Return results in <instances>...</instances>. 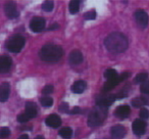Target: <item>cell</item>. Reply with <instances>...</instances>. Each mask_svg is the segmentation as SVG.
Instances as JSON below:
<instances>
[{
  "label": "cell",
  "mask_w": 149,
  "mask_h": 139,
  "mask_svg": "<svg viewBox=\"0 0 149 139\" xmlns=\"http://www.w3.org/2000/svg\"><path fill=\"white\" fill-rule=\"evenodd\" d=\"M104 44L111 53H122L128 48V39L122 33H111L105 38Z\"/></svg>",
  "instance_id": "6da1fadb"
},
{
  "label": "cell",
  "mask_w": 149,
  "mask_h": 139,
  "mask_svg": "<svg viewBox=\"0 0 149 139\" xmlns=\"http://www.w3.org/2000/svg\"><path fill=\"white\" fill-rule=\"evenodd\" d=\"M63 55V50L60 46L55 44H46L41 48L39 56L42 60L46 62H56Z\"/></svg>",
  "instance_id": "7a4b0ae2"
},
{
  "label": "cell",
  "mask_w": 149,
  "mask_h": 139,
  "mask_svg": "<svg viewBox=\"0 0 149 139\" xmlns=\"http://www.w3.org/2000/svg\"><path fill=\"white\" fill-rule=\"evenodd\" d=\"M107 108L97 106L91 112L88 118V125L90 127H96L101 125L107 117Z\"/></svg>",
  "instance_id": "3957f363"
},
{
  "label": "cell",
  "mask_w": 149,
  "mask_h": 139,
  "mask_svg": "<svg viewBox=\"0 0 149 139\" xmlns=\"http://www.w3.org/2000/svg\"><path fill=\"white\" fill-rule=\"evenodd\" d=\"M25 38L21 35H15L10 38L9 40H7L6 44H5V47L8 51L13 52V53H17L19 52L23 47L25 46Z\"/></svg>",
  "instance_id": "277c9868"
},
{
  "label": "cell",
  "mask_w": 149,
  "mask_h": 139,
  "mask_svg": "<svg viewBox=\"0 0 149 139\" xmlns=\"http://www.w3.org/2000/svg\"><path fill=\"white\" fill-rule=\"evenodd\" d=\"M129 77H130V73H129V72H126V73H123L122 75H120L116 78H114V79L109 80V81H107L105 84H104L103 91L107 92V91H109V90L113 89V88L116 87V86H118L120 82L125 81V80L128 79Z\"/></svg>",
  "instance_id": "5b68a950"
},
{
  "label": "cell",
  "mask_w": 149,
  "mask_h": 139,
  "mask_svg": "<svg viewBox=\"0 0 149 139\" xmlns=\"http://www.w3.org/2000/svg\"><path fill=\"white\" fill-rule=\"evenodd\" d=\"M135 20H136L139 27L142 28V29H144V28H146L148 26L149 17L146 11L142 10V9H139V10H137L135 13Z\"/></svg>",
  "instance_id": "8992f818"
},
{
  "label": "cell",
  "mask_w": 149,
  "mask_h": 139,
  "mask_svg": "<svg viewBox=\"0 0 149 139\" xmlns=\"http://www.w3.org/2000/svg\"><path fill=\"white\" fill-rule=\"evenodd\" d=\"M45 28V20L43 17H35L30 22V29L33 32H41Z\"/></svg>",
  "instance_id": "52a82bcc"
},
{
  "label": "cell",
  "mask_w": 149,
  "mask_h": 139,
  "mask_svg": "<svg viewBox=\"0 0 149 139\" xmlns=\"http://www.w3.org/2000/svg\"><path fill=\"white\" fill-rule=\"evenodd\" d=\"M116 95L114 94H107L105 96H102V97H99L97 100H96V104L97 106H101V108H107L109 105H111L112 103L116 100Z\"/></svg>",
  "instance_id": "ba28073f"
},
{
  "label": "cell",
  "mask_w": 149,
  "mask_h": 139,
  "mask_svg": "<svg viewBox=\"0 0 149 139\" xmlns=\"http://www.w3.org/2000/svg\"><path fill=\"white\" fill-rule=\"evenodd\" d=\"M4 11H5V15H6L7 17H9V19H17L19 15V13L17 8V5L13 2L6 3L4 6Z\"/></svg>",
  "instance_id": "9c48e42d"
},
{
  "label": "cell",
  "mask_w": 149,
  "mask_h": 139,
  "mask_svg": "<svg viewBox=\"0 0 149 139\" xmlns=\"http://www.w3.org/2000/svg\"><path fill=\"white\" fill-rule=\"evenodd\" d=\"M145 130H146V123L144 121L140 120V119H137V120L134 121V123H133V132L135 134L141 136L145 133Z\"/></svg>",
  "instance_id": "30bf717a"
},
{
  "label": "cell",
  "mask_w": 149,
  "mask_h": 139,
  "mask_svg": "<svg viewBox=\"0 0 149 139\" xmlns=\"http://www.w3.org/2000/svg\"><path fill=\"white\" fill-rule=\"evenodd\" d=\"M110 133H111V137L113 139H123L126 135V128L120 125H116V126L112 127Z\"/></svg>",
  "instance_id": "8fae6325"
},
{
  "label": "cell",
  "mask_w": 149,
  "mask_h": 139,
  "mask_svg": "<svg viewBox=\"0 0 149 139\" xmlns=\"http://www.w3.org/2000/svg\"><path fill=\"white\" fill-rule=\"evenodd\" d=\"M9 92H10V85L7 82H3L0 85V102H5L8 99Z\"/></svg>",
  "instance_id": "7c38bea8"
},
{
  "label": "cell",
  "mask_w": 149,
  "mask_h": 139,
  "mask_svg": "<svg viewBox=\"0 0 149 139\" xmlns=\"http://www.w3.org/2000/svg\"><path fill=\"white\" fill-rule=\"evenodd\" d=\"M45 123L48 127H51V128H58V127L61 125V119H60L57 115L52 114L46 118Z\"/></svg>",
  "instance_id": "4fadbf2b"
},
{
  "label": "cell",
  "mask_w": 149,
  "mask_h": 139,
  "mask_svg": "<svg viewBox=\"0 0 149 139\" xmlns=\"http://www.w3.org/2000/svg\"><path fill=\"white\" fill-rule=\"evenodd\" d=\"M11 59L8 56H0V73H6L11 68Z\"/></svg>",
  "instance_id": "5bb4252c"
},
{
  "label": "cell",
  "mask_w": 149,
  "mask_h": 139,
  "mask_svg": "<svg viewBox=\"0 0 149 139\" xmlns=\"http://www.w3.org/2000/svg\"><path fill=\"white\" fill-rule=\"evenodd\" d=\"M130 112H131V108H129V105H127V104H125V105H120L116 110V112H114V116L123 120V119H126L127 117L130 115Z\"/></svg>",
  "instance_id": "9a60e30c"
},
{
  "label": "cell",
  "mask_w": 149,
  "mask_h": 139,
  "mask_svg": "<svg viewBox=\"0 0 149 139\" xmlns=\"http://www.w3.org/2000/svg\"><path fill=\"white\" fill-rule=\"evenodd\" d=\"M68 60L72 64H79L83 61V54L79 50H72L68 56Z\"/></svg>",
  "instance_id": "2e32d148"
},
{
  "label": "cell",
  "mask_w": 149,
  "mask_h": 139,
  "mask_svg": "<svg viewBox=\"0 0 149 139\" xmlns=\"http://www.w3.org/2000/svg\"><path fill=\"white\" fill-rule=\"evenodd\" d=\"M86 87H87V84H86L85 81L83 80H79V81L74 82L72 86V91L76 94H81L85 91Z\"/></svg>",
  "instance_id": "e0dca14e"
},
{
  "label": "cell",
  "mask_w": 149,
  "mask_h": 139,
  "mask_svg": "<svg viewBox=\"0 0 149 139\" xmlns=\"http://www.w3.org/2000/svg\"><path fill=\"white\" fill-rule=\"evenodd\" d=\"M25 114L29 117V119H33L37 116V106L33 102H27L26 103Z\"/></svg>",
  "instance_id": "ac0fdd59"
},
{
  "label": "cell",
  "mask_w": 149,
  "mask_h": 139,
  "mask_svg": "<svg viewBox=\"0 0 149 139\" xmlns=\"http://www.w3.org/2000/svg\"><path fill=\"white\" fill-rule=\"evenodd\" d=\"M68 9H70V13L72 15H76V13H79L80 0H72V1H70V5H68Z\"/></svg>",
  "instance_id": "d6986e66"
},
{
  "label": "cell",
  "mask_w": 149,
  "mask_h": 139,
  "mask_svg": "<svg viewBox=\"0 0 149 139\" xmlns=\"http://www.w3.org/2000/svg\"><path fill=\"white\" fill-rule=\"evenodd\" d=\"M59 135L64 139H70L72 135V130L70 128H68V127H64V128L60 129Z\"/></svg>",
  "instance_id": "ffe728a7"
},
{
  "label": "cell",
  "mask_w": 149,
  "mask_h": 139,
  "mask_svg": "<svg viewBox=\"0 0 149 139\" xmlns=\"http://www.w3.org/2000/svg\"><path fill=\"white\" fill-rule=\"evenodd\" d=\"M118 76V72H116V70H113V68H108V70L105 71V73H104V77H105L108 81L114 79V78H116Z\"/></svg>",
  "instance_id": "44dd1931"
},
{
  "label": "cell",
  "mask_w": 149,
  "mask_h": 139,
  "mask_svg": "<svg viewBox=\"0 0 149 139\" xmlns=\"http://www.w3.org/2000/svg\"><path fill=\"white\" fill-rule=\"evenodd\" d=\"M148 79V74L147 73H141V74H138L135 78V83H144L145 81H147Z\"/></svg>",
  "instance_id": "7402d4cb"
},
{
  "label": "cell",
  "mask_w": 149,
  "mask_h": 139,
  "mask_svg": "<svg viewBox=\"0 0 149 139\" xmlns=\"http://www.w3.org/2000/svg\"><path fill=\"white\" fill-rule=\"evenodd\" d=\"M40 102L44 108H50L53 104V99L51 97H42L40 99Z\"/></svg>",
  "instance_id": "603a6c76"
},
{
  "label": "cell",
  "mask_w": 149,
  "mask_h": 139,
  "mask_svg": "<svg viewBox=\"0 0 149 139\" xmlns=\"http://www.w3.org/2000/svg\"><path fill=\"white\" fill-rule=\"evenodd\" d=\"M132 105L134 106V108H141V106L145 105L144 103V100H143L142 97H136L135 99L132 100Z\"/></svg>",
  "instance_id": "cb8c5ba5"
},
{
  "label": "cell",
  "mask_w": 149,
  "mask_h": 139,
  "mask_svg": "<svg viewBox=\"0 0 149 139\" xmlns=\"http://www.w3.org/2000/svg\"><path fill=\"white\" fill-rule=\"evenodd\" d=\"M53 2L52 1H45V2L42 4V9H43L44 11H51L52 9H53Z\"/></svg>",
  "instance_id": "d4e9b609"
},
{
  "label": "cell",
  "mask_w": 149,
  "mask_h": 139,
  "mask_svg": "<svg viewBox=\"0 0 149 139\" xmlns=\"http://www.w3.org/2000/svg\"><path fill=\"white\" fill-rule=\"evenodd\" d=\"M10 135V130H9L7 127H2L0 128V139L6 138Z\"/></svg>",
  "instance_id": "484cf974"
},
{
  "label": "cell",
  "mask_w": 149,
  "mask_h": 139,
  "mask_svg": "<svg viewBox=\"0 0 149 139\" xmlns=\"http://www.w3.org/2000/svg\"><path fill=\"white\" fill-rule=\"evenodd\" d=\"M84 17H85V20H87V21H90V20H95V17H96V11L95 10H90V11H88V13H85Z\"/></svg>",
  "instance_id": "4316f807"
},
{
  "label": "cell",
  "mask_w": 149,
  "mask_h": 139,
  "mask_svg": "<svg viewBox=\"0 0 149 139\" xmlns=\"http://www.w3.org/2000/svg\"><path fill=\"white\" fill-rule=\"evenodd\" d=\"M141 91H142V93L148 95L149 94V81H145L144 83H142V85H141Z\"/></svg>",
  "instance_id": "83f0119b"
},
{
  "label": "cell",
  "mask_w": 149,
  "mask_h": 139,
  "mask_svg": "<svg viewBox=\"0 0 149 139\" xmlns=\"http://www.w3.org/2000/svg\"><path fill=\"white\" fill-rule=\"evenodd\" d=\"M141 119H149V110L147 108H142L139 112Z\"/></svg>",
  "instance_id": "f1b7e54d"
},
{
  "label": "cell",
  "mask_w": 149,
  "mask_h": 139,
  "mask_svg": "<svg viewBox=\"0 0 149 139\" xmlns=\"http://www.w3.org/2000/svg\"><path fill=\"white\" fill-rule=\"evenodd\" d=\"M29 120H30L29 117H28L25 112H24V114H21L19 116H17V121H19V123H27Z\"/></svg>",
  "instance_id": "f546056e"
},
{
  "label": "cell",
  "mask_w": 149,
  "mask_h": 139,
  "mask_svg": "<svg viewBox=\"0 0 149 139\" xmlns=\"http://www.w3.org/2000/svg\"><path fill=\"white\" fill-rule=\"evenodd\" d=\"M42 92H43V94H45V95L52 93V92H53V86H52V85H46L45 87L43 88Z\"/></svg>",
  "instance_id": "4dcf8cb0"
},
{
  "label": "cell",
  "mask_w": 149,
  "mask_h": 139,
  "mask_svg": "<svg viewBox=\"0 0 149 139\" xmlns=\"http://www.w3.org/2000/svg\"><path fill=\"white\" fill-rule=\"evenodd\" d=\"M68 110V104L66 103V102H63V103H61V105H60L59 108V110L61 112H66Z\"/></svg>",
  "instance_id": "1f68e13d"
},
{
  "label": "cell",
  "mask_w": 149,
  "mask_h": 139,
  "mask_svg": "<svg viewBox=\"0 0 149 139\" xmlns=\"http://www.w3.org/2000/svg\"><path fill=\"white\" fill-rule=\"evenodd\" d=\"M80 112H81L80 108H78V106H74V108L72 110V112H70V114H72V115H76V114H79Z\"/></svg>",
  "instance_id": "d6a6232c"
},
{
  "label": "cell",
  "mask_w": 149,
  "mask_h": 139,
  "mask_svg": "<svg viewBox=\"0 0 149 139\" xmlns=\"http://www.w3.org/2000/svg\"><path fill=\"white\" fill-rule=\"evenodd\" d=\"M58 28H59V25H58V24H53V25L51 26V27H49L48 28V30H54V29H58Z\"/></svg>",
  "instance_id": "836d02e7"
},
{
  "label": "cell",
  "mask_w": 149,
  "mask_h": 139,
  "mask_svg": "<svg viewBox=\"0 0 149 139\" xmlns=\"http://www.w3.org/2000/svg\"><path fill=\"white\" fill-rule=\"evenodd\" d=\"M19 139H29V136L27 134H23L19 137Z\"/></svg>",
  "instance_id": "e575fe53"
},
{
  "label": "cell",
  "mask_w": 149,
  "mask_h": 139,
  "mask_svg": "<svg viewBox=\"0 0 149 139\" xmlns=\"http://www.w3.org/2000/svg\"><path fill=\"white\" fill-rule=\"evenodd\" d=\"M35 139H44V137H43V136H41V135H38V136L36 137Z\"/></svg>",
  "instance_id": "d590c367"
},
{
  "label": "cell",
  "mask_w": 149,
  "mask_h": 139,
  "mask_svg": "<svg viewBox=\"0 0 149 139\" xmlns=\"http://www.w3.org/2000/svg\"><path fill=\"white\" fill-rule=\"evenodd\" d=\"M148 139H149V138H148Z\"/></svg>",
  "instance_id": "8d00e7d4"
}]
</instances>
